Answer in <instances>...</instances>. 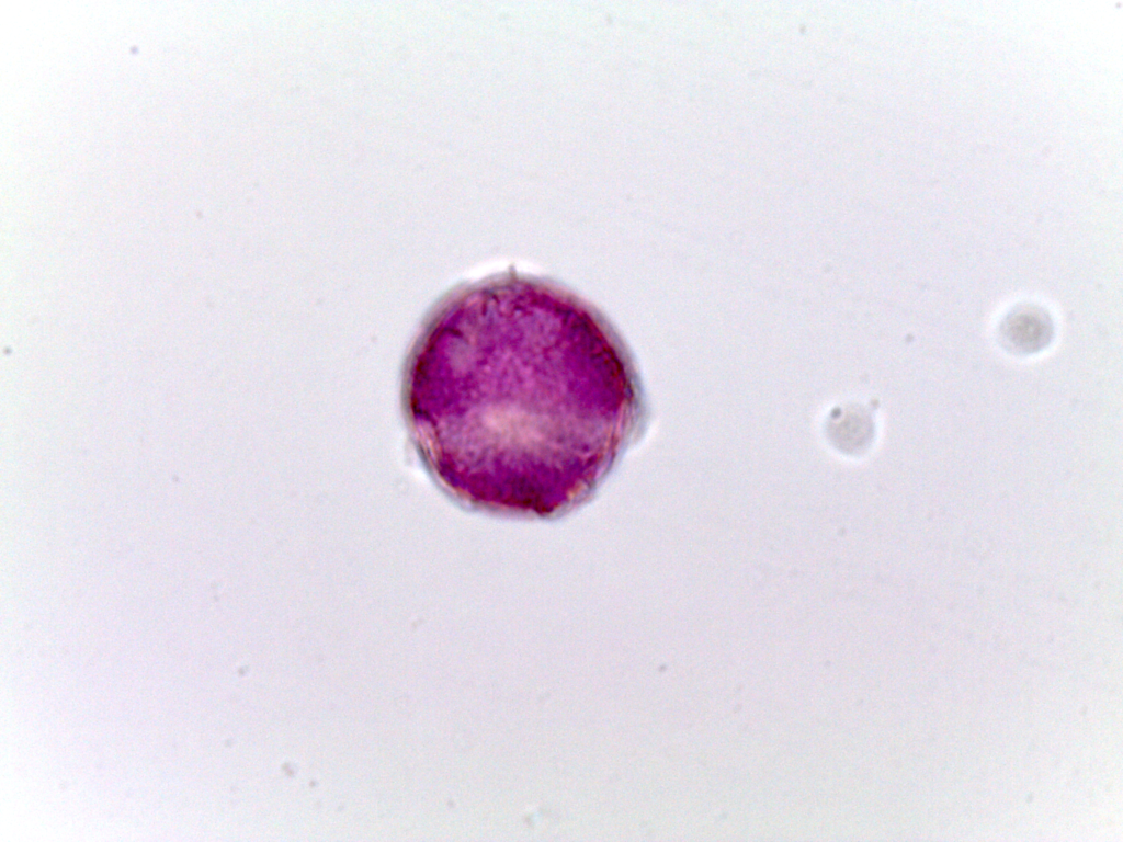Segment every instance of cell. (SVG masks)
I'll list each match as a JSON object with an SVG mask.
<instances>
[{
    "mask_svg": "<svg viewBox=\"0 0 1123 842\" xmlns=\"http://www.w3.org/2000/svg\"><path fill=\"white\" fill-rule=\"evenodd\" d=\"M429 349L422 457L473 507L568 510L643 430L644 390L622 337L552 281L508 271L464 286Z\"/></svg>",
    "mask_w": 1123,
    "mask_h": 842,
    "instance_id": "cell-1",
    "label": "cell"
},
{
    "mask_svg": "<svg viewBox=\"0 0 1123 842\" xmlns=\"http://www.w3.org/2000/svg\"><path fill=\"white\" fill-rule=\"evenodd\" d=\"M1055 334L1050 311L1035 303H1019L1001 318L996 330L997 341L1008 353L1029 356L1045 350Z\"/></svg>",
    "mask_w": 1123,
    "mask_h": 842,
    "instance_id": "cell-2",
    "label": "cell"
}]
</instances>
